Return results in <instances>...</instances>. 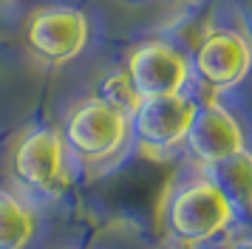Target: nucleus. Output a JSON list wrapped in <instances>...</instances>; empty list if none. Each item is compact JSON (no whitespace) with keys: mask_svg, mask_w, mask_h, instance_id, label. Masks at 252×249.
Segmentation results:
<instances>
[{"mask_svg":"<svg viewBox=\"0 0 252 249\" xmlns=\"http://www.w3.org/2000/svg\"><path fill=\"white\" fill-rule=\"evenodd\" d=\"M235 221V210L210 176L184 181L164 201V229L179 247H201L224 235Z\"/></svg>","mask_w":252,"mask_h":249,"instance_id":"f257e3e1","label":"nucleus"},{"mask_svg":"<svg viewBox=\"0 0 252 249\" xmlns=\"http://www.w3.org/2000/svg\"><path fill=\"white\" fill-rule=\"evenodd\" d=\"M60 136L68 147V156L88 167H99L125 150L130 142V124L125 113H119L94 93L68 111Z\"/></svg>","mask_w":252,"mask_h":249,"instance_id":"f03ea898","label":"nucleus"},{"mask_svg":"<svg viewBox=\"0 0 252 249\" xmlns=\"http://www.w3.org/2000/svg\"><path fill=\"white\" fill-rule=\"evenodd\" d=\"M9 176L37 195H60L71 184V156L60 130L34 127L14 139L9 150Z\"/></svg>","mask_w":252,"mask_h":249,"instance_id":"7ed1b4c3","label":"nucleus"},{"mask_svg":"<svg viewBox=\"0 0 252 249\" xmlns=\"http://www.w3.org/2000/svg\"><path fill=\"white\" fill-rule=\"evenodd\" d=\"M195 105L198 102L187 93L139 99L136 111L127 116L130 139H133L136 150L148 158H164L173 150H179L190 130Z\"/></svg>","mask_w":252,"mask_h":249,"instance_id":"20e7f679","label":"nucleus"},{"mask_svg":"<svg viewBox=\"0 0 252 249\" xmlns=\"http://www.w3.org/2000/svg\"><path fill=\"white\" fill-rule=\"evenodd\" d=\"M252 71V40L235 29H210L193 45L190 74L210 93H224L241 85Z\"/></svg>","mask_w":252,"mask_h":249,"instance_id":"39448f33","label":"nucleus"},{"mask_svg":"<svg viewBox=\"0 0 252 249\" xmlns=\"http://www.w3.org/2000/svg\"><path fill=\"white\" fill-rule=\"evenodd\" d=\"M91 40L88 14L74 6H43L29 17L26 48L40 65L60 68L85 51Z\"/></svg>","mask_w":252,"mask_h":249,"instance_id":"423d86ee","label":"nucleus"},{"mask_svg":"<svg viewBox=\"0 0 252 249\" xmlns=\"http://www.w3.org/2000/svg\"><path fill=\"white\" fill-rule=\"evenodd\" d=\"M127 79L133 82L136 93L145 96H170L184 93L190 82V57L170 40H145L139 43L125 60Z\"/></svg>","mask_w":252,"mask_h":249,"instance_id":"0eeeda50","label":"nucleus"},{"mask_svg":"<svg viewBox=\"0 0 252 249\" xmlns=\"http://www.w3.org/2000/svg\"><path fill=\"white\" fill-rule=\"evenodd\" d=\"M184 147L198 167L210 170L213 164L244 150L247 133L229 108H224L218 99H207L195 105L190 130L184 136Z\"/></svg>","mask_w":252,"mask_h":249,"instance_id":"6e6552de","label":"nucleus"},{"mask_svg":"<svg viewBox=\"0 0 252 249\" xmlns=\"http://www.w3.org/2000/svg\"><path fill=\"white\" fill-rule=\"evenodd\" d=\"M207 176L216 181L221 192L229 198L235 215L244 213L252 221V150L244 147L235 156L218 161L207 170Z\"/></svg>","mask_w":252,"mask_h":249,"instance_id":"1a4fd4ad","label":"nucleus"},{"mask_svg":"<svg viewBox=\"0 0 252 249\" xmlns=\"http://www.w3.org/2000/svg\"><path fill=\"white\" fill-rule=\"evenodd\" d=\"M37 235L34 210L14 192L0 190V249H26Z\"/></svg>","mask_w":252,"mask_h":249,"instance_id":"9d476101","label":"nucleus"},{"mask_svg":"<svg viewBox=\"0 0 252 249\" xmlns=\"http://www.w3.org/2000/svg\"><path fill=\"white\" fill-rule=\"evenodd\" d=\"M102 102H108L111 108H116L119 113H125V116H130V113L136 111L139 105V96L136 88H133V82L127 79V74L119 68V71H111V74H105L102 82H99V93H96Z\"/></svg>","mask_w":252,"mask_h":249,"instance_id":"9b49d317","label":"nucleus"},{"mask_svg":"<svg viewBox=\"0 0 252 249\" xmlns=\"http://www.w3.org/2000/svg\"><path fill=\"white\" fill-rule=\"evenodd\" d=\"M229 249H252V238H238V241H232Z\"/></svg>","mask_w":252,"mask_h":249,"instance_id":"f8f14e48","label":"nucleus"},{"mask_svg":"<svg viewBox=\"0 0 252 249\" xmlns=\"http://www.w3.org/2000/svg\"><path fill=\"white\" fill-rule=\"evenodd\" d=\"M164 249H187V247H179V244H176V247H164Z\"/></svg>","mask_w":252,"mask_h":249,"instance_id":"ddd939ff","label":"nucleus"}]
</instances>
